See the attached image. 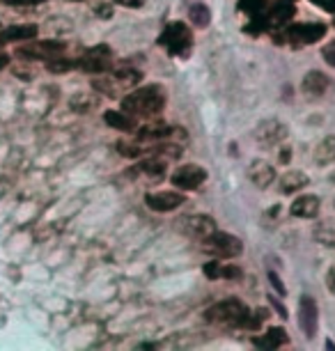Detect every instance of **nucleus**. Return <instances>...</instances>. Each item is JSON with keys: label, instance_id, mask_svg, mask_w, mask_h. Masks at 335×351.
<instances>
[{"label": "nucleus", "instance_id": "nucleus-20", "mask_svg": "<svg viewBox=\"0 0 335 351\" xmlns=\"http://www.w3.org/2000/svg\"><path fill=\"white\" fill-rule=\"evenodd\" d=\"M314 161L319 165L335 161V136H328L317 145V149H314Z\"/></svg>", "mask_w": 335, "mask_h": 351}, {"label": "nucleus", "instance_id": "nucleus-19", "mask_svg": "<svg viewBox=\"0 0 335 351\" xmlns=\"http://www.w3.org/2000/svg\"><path fill=\"white\" fill-rule=\"evenodd\" d=\"M308 186V175L299 170H292V172H285L280 180V191L282 193H294V191H301Z\"/></svg>", "mask_w": 335, "mask_h": 351}, {"label": "nucleus", "instance_id": "nucleus-7", "mask_svg": "<svg viewBox=\"0 0 335 351\" xmlns=\"http://www.w3.org/2000/svg\"><path fill=\"white\" fill-rule=\"evenodd\" d=\"M179 230L184 232V234H188V237H193V239H198V241H205L209 239V237L216 232V223H214V218H209V216H186V218H182L179 223Z\"/></svg>", "mask_w": 335, "mask_h": 351}, {"label": "nucleus", "instance_id": "nucleus-26", "mask_svg": "<svg viewBox=\"0 0 335 351\" xmlns=\"http://www.w3.org/2000/svg\"><path fill=\"white\" fill-rule=\"evenodd\" d=\"M321 56H324V60L331 64V67H335V39L331 44L324 46V51H321Z\"/></svg>", "mask_w": 335, "mask_h": 351}, {"label": "nucleus", "instance_id": "nucleus-30", "mask_svg": "<svg viewBox=\"0 0 335 351\" xmlns=\"http://www.w3.org/2000/svg\"><path fill=\"white\" fill-rule=\"evenodd\" d=\"M269 280H271V282H273V287H275V289H278V294H285V285H282V282H280V278H278V276H275V274H273V271H271V274H269Z\"/></svg>", "mask_w": 335, "mask_h": 351}, {"label": "nucleus", "instance_id": "nucleus-16", "mask_svg": "<svg viewBox=\"0 0 335 351\" xmlns=\"http://www.w3.org/2000/svg\"><path fill=\"white\" fill-rule=\"evenodd\" d=\"M37 37V25H12L0 32V42H28Z\"/></svg>", "mask_w": 335, "mask_h": 351}, {"label": "nucleus", "instance_id": "nucleus-15", "mask_svg": "<svg viewBox=\"0 0 335 351\" xmlns=\"http://www.w3.org/2000/svg\"><path fill=\"white\" fill-rule=\"evenodd\" d=\"M292 214L297 218H314L319 214V197L314 195H301L292 204Z\"/></svg>", "mask_w": 335, "mask_h": 351}, {"label": "nucleus", "instance_id": "nucleus-9", "mask_svg": "<svg viewBox=\"0 0 335 351\" xmlns=\"http://www.w3.org/2000/svg\"><path fill=\"white\" fill-rule=\"evenodd\" d=\"M62 53H64L62 42H35L16 49V56L30 58V60H53V58L62 56Z\"/></svg>", "mask_w": 335, "mask_h": 351}, {"label": "nucleus", "instance_id": "nucleus-33", "mask_svg": "<svg viewBox=\"0 0 335 351\" xmlns=\"http://www.w3.org/2000/svg\"><path fill=\"white\" fill-rule=\"evenodd\" d=\"M271 303H273V306H275V310H278V313H280L282 317H287V310H285V308H282V306H280V303H278V301H275V299H271Z\"/></svg>", "mask_w": 335, "mask_h": 351}, {"label": "nucleus", "instance_id": "nucleus-13", "mask_svg": "<svg viewBox=\"0 0 335 351\" xmlns=\"http://www.w3.org/2000/svg\"><path fill=\"white\" fill-rule=\"evenodd\" d=\"M248 177H251V182L258 189H266V186H271L275 172L266 161H253L251 168H248Z\"/></svg>", "mask_w": 335, "mask_h": 351}, {"label": "nucleus", "instance_id": "nucleus-25", "mask_svg": "<svg viewBox=\"0 0 335 351\" xmlns=\"http://www.w3.org/2000/svg\"><path fill=\"white\" fill-rule=\"evenodd\" d=\"M78 62H71V60H58V58H53V60H49V64H46V69L53 71V74H62V71H69L71 67H76Z\"/></svg>", "mask_w": 335, "mask_h": 351}, {"label": "nucleus", "instance_id": "nucleus-22", "mask_svg": "<svg viewBox=\"0 0 335 351\" xmlns=\"http://www.w3.org/2000/svg\"><path fill=\"white\" fill-rule=\"evenodd\" d=\"M140 78H142L140 71H136V69H131V67L115 71V81L120 83V85H136L138 81H140Z\"/></svg>", "mask_w": 335, "mask_h": 351}, {"label": "nucleus", "instance_id": "nucleus-1", "mask_svg": "<svg viewBox=\"0 0 335 351\" xmlns=\"http://www.w3.org/2000/svg\"><path fill=\"white\" fill-rule=\"evenodd\" d=\"M166 108V90L161 85H145L122 99V110L134 117H154Z\"/></svg>", "mask_w": 335, "mask_h": 351}, {"label": "nucleus", "instance_id": "nucleus-35", "mask_svg": "<svg viewBox=\"0 0 335 351\" xmlns=\"http://www.w3.org/2000/svg\"><path fill=\"white\" fill-rule=\"evenodd\" d=\"M5 64H8V56H3V53H0V69H3Z\"/></svg>", "mask_w": 335, "mask_h": 351}, {"label": "nucleus", "instance_id": "nucleus-6", "mask_svg": "<svg viewBox=\"0 0 335 351\" xmlns=\"http://www.w3.org/2000/svg\"><path fill=\"white\" fill-rule=\"evenodd\" d=\"M110 62H113V51L108 49V44H99L85 53L78 60V67L83 71H90V74H103V71L110 69Z\"/></svg>", "mask_w": 335, "mask_h": 351}, {"label": "nucleus", "instance_id": "nucleus-10", "mask_svg": "<svg viewBox=\"0 0 335 351\" xmlns=\"http://www.w3.org/2000/svg\"><path fill=\"white\" fill-rule=\"evenodd\" d=\"M186 202V197L182 193H175V191H159V193H147L145 195V204L154 211H173L177 207Z\"/></svg>", "mask_w": 335, "mask_h": 351}, {"label": "nucleus", "instance_id": "nucleus-34", "mask_svg": "<svg viewBox=\"0 0 335 351\" xmlns=\"http://www.w3.org/2000/svg\"><path fill=\"white\" fill-rule=\"evenodd\" d=\"M328 287H331V291L335 294V274H331V278H328Z\"/></svg>", "mask_w": 335, "mask_h": 351}, {"label": "nucleus", "instance_id": "nucleus-11", "mask_svg": "<svg viewBox=\"0 0 335 351\" xmlns=\"http://www.w3.org/2000/svg\"><path fill=\"white\" fill-rule=\"evenodd\" d=\"M255 138L262 145H278L287 138V127L280 124L278 120H266L255 129Z\"/></svg>", "mask_w": 335, "mask_h": 351}, {"label": "nucleus", "instance_id": "nucleus-12", "mask_svg": "<svg viewBox=\"0 0 335 351\" xmlns=\"http://www.w3.org/2000/svg\"><path fill=\"white\" fill-rule=\"evenodd\" d=\"M317 317H319L317 303H314L310 296H303L299 306V324L308 337H314V333H317Z\"/></svg>", "mask_w": 335, "mask_h": 351}, {"label": "nucleus", "instance_id": "nucleus-2", "mask_svg": "<svg viewBox=\"0 0 335 351\" xmlns=\"http://www.w3.org/2000/svg\"><path fill=\"white\" fill-rule=\"evenodd\" d=\"M205 319L212 322V324H234V326H248L251 328V313L248 308L244 306L241 301L236 299H227V301H221L212 306L205 313Z\"/></svg>", "mask_w": 335, "mask_h": 351}, {"label": "nucleus", "instance_id": "nucleus-4", "mask_svg": "<svg viewBox=\"0 0 335 351\" xmlns=\"http://www.w3.org/2000/svg\"><path fill=\"white\" fill-rule=\"evenodd\" d=\"M326 35V25L324 23H301V25H290L282 32V37H275L280 42H287L292 46H308L319 42Z\"/></svg>", "mask_w": 335, "mask_h": 351}, {"label": "nucleus", "instance_id": "nucleus-31", "mask_svg": "<svg viewBox=\"0 0 335 351\" xmlns=\"http://www.w3.org/2000/svg\"><path fill=\"white\" fill-rule=\"evenodd\" d=\"M97 12H99L101 16H113V10H110V8L106 10V5H99V10H97Z\"/></svg>", "mask_w": 335, "mask_h": 351}, {"label": "nucleus", "instance_id": "nucleus-32", "mask_svg": "<svg viewBox=\"0 0 335 351\" xmlns=\"http://www.w3.org/2000/svg\"><path fill=\"white\" fill-rule=\"evenodd\" d=\"M290 154H292L290 149H282V152H280V163H287V161H290Z\"/></svg>", "mask_w": 335, "mask_h": 351}, {"label": "nucleus", "instance_id": "nucleus-3", "mask_svg": "<svg viewBox=\"0 0 335 351\" xmlns=\"http://www.w3.org/2000/svg\"><path fill=\"white\" fill-rule=\"evenodd\" d=\"M159 44L166 49L170 56H179V58H186L190 49H193V32L186 23L182 21H173L166 25L163 35L159 37Z\"/></svg>", "mask_w": 335, "mask_h": 351}, {"label": "nucleus", "instance_id": "nucleus-21", "mask_svg": "<svg viewBox=\"0 0 335 351\" xmlns=\"http://www.w3.org/2000/svg\"><path fill=\"white\" fill-rule=\"evenodd\" d=\"M188 19L193 25H198V28H207L209 23H212V12H209L207 5H193V8L188 10Z\"/></svg>", "mask_w": 335, "mask_h": 351}, {"label": "nucleus", "instance_id": "nucleus-28", "mask_svg": "<svg viewBox=\"0 0 335 351\" xmlns=\"http://www.w3.org/2000/svg\"><path fill=\"white\" fill-rule=\"evenodd\" d=\"M310 3H314L324 12H335V0H310Z\"/></svg>", "mask_w": 335, "mask_h": 351}, {"label": "nucleus", "instance_id": "nucleus-23", "mask_svg": "<svg viewBox=\"0 0 335 351\" xmlns=\"http://www.w3.org/2000/svg\"><path fill=\"white\" fill-rule=\"evenodd\" d=\"M239 8L244 10L246 14H251L253 19H258V16H262V14L266 12V10H264V8H266L264 0H241Z\"/></svg>", "mask_w": 335, "mask_h": 351}, {"label": "nucleus", "instance_id": "nucleus-14", "mask_svg": "<svg viewBox=\"0 0 335 351\" xmlns=\"http://www.w3.org/2000/svg\"><path fill=\"white\" fill-rule=\"evenodd\" d=\"M328 85H331V81H328V76L321 74V71H310V74H306V78H303V92L308 97L326 95Z\"/></svg>", "mask_w": 335, "mask_h": 351}, {"label": "nucleus", "instance_id": "nucleus-24", "mask_svg": "<svg viewBox=\"0 0 335 351\" xmlns=\"http://www.w3.org/2000/svg\"><path fill=\"white\" fill-rule=\"evenodd\" d=\"M205 276L216 280V278H225V264H221L219 260H212L209 264H205Z\"/></svg>", "mask_w": 335, "mask_h": 351}, {"label": "nucleus", "instance_id": "nucleus-18", "mask_svg": "<svg viewBox=\"0 0 335 351\" xmlns=\"http://www.w3.org/2000/svg\"><path fill=\"white\" fill-rule=\"evenodd\" d=\"M287 342V333L282 328H269L262 337H253V344L260 349H275Z\"/></svg>", "mask_w": 335, "mask_h": 351}, {"label": "nucleus", "instance_id": "nucleus-8", "mask_svg": "<svg viewBox=\"0 0 335 351\" xmlns=\"http://www.w3.org/2000/svg\"><path fill=\"white\" fill-rule=\"evenodd\" d=\"M205 182H207V170L200 168V165H193V163L182 165V168H177L173 175V184L182 191H195Z\"/></svg>", "mask_w": 335, "mask_h": 351}, {"label": "nucleus", "instance_id": "nucleus-27", "mask_svg": "<svg viewBox=\"0 0 335 351\" xmlns=\"http://www.w3.org/2000/svg\"><path fill=\"white\" fill-rule=\"evenodd\" d=\"M46 3V0H5V5H12V8H23V5H39Z\"/></svg>", "mask_w": 335, "mask_h": 351}, {"label": "nucleus", "instance_id": "nucleus-17", "mask_svg": "<svg viewBox=\"0 0 335 351\" xmlns=\"http://www.w3.org/2000/svg\"><path fill=\"white\" fill-rule=\"evenodd\" d=\"M103 122L108 124V127H113L117 131H136V117L129 115V112H120V110H108L106 115H103Z\"/></svg>", "mask_w": 335, "mask_h": 351}, {"label": "nucleus", "instance_id": "nucleus-5", "mask_svg": "<svg viewBox=\"0 0 335 351\" xmlns=\"http://www.w3.org/2000/svg\"><path fill=\"white\" fill-rule=\"evenodd\" d=\"M202 243H205L207 253H212L214 257H236V255L244 253V243H241V239H236L232 234H225V232H219V230Z\"/></svg>", "mask_w": 335, "mask_h": 351}, {"label": "nucleus", "instance_id": "nucleus-29", "mask_svg": "<svg viewBox=\"0 0 335 351\" xmlns=\"http://www.w3.org/2000/svg\"><path fill=\"white\" fill-rule=\"evenodd\" d=\"M110 3H117V5H124V8H131V10H138L145 0H110Z\"/></svg>", "mask_w": 335, "mask_h": 351}, {"label": "nucleus", "instance_id": "nucleus-36", "mask_svg": "<svg viewBox=\"0 0 335 351\" xmlns=\"http://www.w3.org/2000/svg\"><path fill=\"white\" fill-rule=\"evenodd\" d=\"M0 3H5V0H0Z\"/></svg>", "mask_w": 335, "mask_h": 351}]
</instances>
